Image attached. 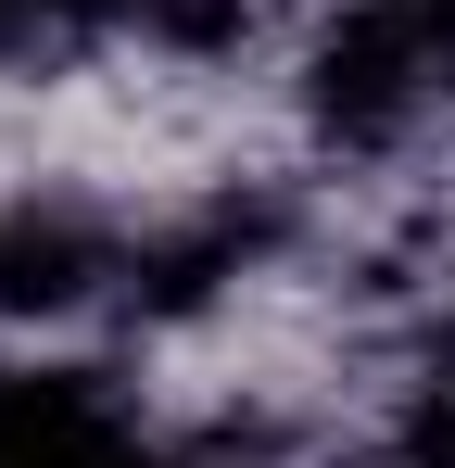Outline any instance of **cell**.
I'll return each instance as SVG.
<instances>
[{"instance_id": "1", "label": "cell", "mask_w": 455, "mask_h": 468, "mask_svg": "<svg viewBox=\"0 0 455 468\" xmlns=\"http://www.w3.org/2000/svg\"><path fill=\"white\" fill-rule=\"evenodd\" d=\"M291 101L316 127V153H405L430 114L455 101V51L430 26V0H329L291 51Z\"/></svg>"}, {"instance_id": "2", "label": "cell", "mask_w": 455, "mask_h": 468, "mask_svg": "<svg viewBox=\"0 0 455 468\" xmlns=\"http://www.w3.org/2000/svg\"><path fill=\"white\" fill-rule=\"evenodd\" d=\"M127 253H140V240H114L89 203H64V190L38 203V190H26V203H0V316H13V329H26V316L51 329V316L101 304V292L127 279Z\"/></svg>"}, {"instance_id": "3", "label": "cell", "mask_w": 455, "mask_h": 468, "mask_svg": "<svg viewBox=\"0 0 455 468\" xmlns=\"http://www.w3.org/2000/svg\"><path fill=\"white\" fill-rule=\"evenodd\" d=\"M89 405H101L89 367H0V468H51Z\"/></svg>"}, {"instance_id": "4", "label": "cell", "mask_w": 455, "mask_h": 468, "mask_svg": "<svg viewBox=\"0 0 455 468\" xmlns=\"http://www.w3.org/2000/svg\"><path fill=\"white\" fill-rule=\"evenodd\" d=\"M430 26H443V51H455V0H430Z\"/></svg>"}]
</instances>
